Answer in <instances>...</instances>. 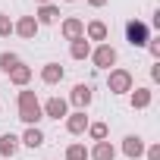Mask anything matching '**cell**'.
I'll use <instances>...</instances> for the list:
<instances>
[{"label":"cell","mask_w":160,"mask_h":160,"mask_svg":"<svg viewBox=\"0 0 160 160\" xmlns=\"http://www.w3.org/2000/svg\"><path fill=\"white\" fill-rule=\"evenodd\" d=\"M69 57H72V60H88V57H91V41H88V38L69 41Z\"/></svg>","instance_id":"ac0fdd59"},{"label":"cell","mask_w":160,"mask_h":160,"mask_svg":"<svg viewBox=\"0 0 160 160\" xmlns=\"http://www.w3.org/2000/svg\"><path fill=\"white\" fill-rule=\"evenodd\" d=\"M144 157L148 160H160V144H144Z\"/></svg>","instance_id":"cb8c5ba5"},{"label":"cell","mask_w":160,"mask_h":160,"mask_svg":"<svg viewBox=\"0 0 160 160\" xmlns=\"http://www.w3.org/2000/svg\"><path fill=\"white\" fill-rule=\"evenodd\" d=\"M88 116H85V110H75V113H69L66 116V132L69 135H85L88 132Z\"/></svg>","instance_id":"9c48e42d"},{"label":"cell","mask_w":160,"mask_h":160,"mask_svg":"<svg viewBox=\"0 0 160 160\" xmlns=\"http://www.w3.org/2000/svg\"><path fill=\"white\" fill-rule=\"evenodd\" d=\"M88 138L91 141H107V122H88Z\"/></svg>","instance_id":"7402d4cb"},{"label":"cell","mask_w":160,"mask_h":160,"mask_svg":"<svg viewBox=\"0 0 160 160\" xmlns=\"http://www.w3.org/2000/svg\"><path fill=\"white\" fill-rule=\"evenodd\" d=\"M66 160H88V148H85L82 141L69 144V148H66Z\"/></svg>","instance_id":"44dd1931"},{"label":"cell","mask_w":160,"mask_h":160,"mask_svg":"<svg viewBox=\"0 0 160 160\" xmlns=\"http://www.w3.org/2000/svg\"><path fill=\"white\" fill-rule=\"evenodd\" d=\"M63 75H66V69H63L60 63H44V66H41V82H44V85H60Z\"/></svg>","instance_id":"5bb4252c"},{"label":"cell","mask_w":160,"mask_h":160,"mask_svg":"<svg viewBox=\"0 0 160 160\" xmlns=\"http://www.w3.org/2000/svg\"><path fill=\"white\" fill-rule=\"evenodd\" d=\"M19 148H22L19 135H13V132H7V135H0V157H3V160H13V157L19 154Z\"/></svg>","instance_id":"7c38bea8"},{"label":"cell","mask_w":160,"mask_h":160,"mask_svg":"<svg viewBox=\"0 0 160 160\" xmlns=\"http://www.w3.org/2000/svg\"><path fill=\"white\" fill-rule=\"evenodd\" d=\"M60 32H63V38H66V41L85 38V22L78 19V16H66V19H63V25H60Z\"/></svg>","instance_id":"ba28073f"},{"label":"cell","mask_w":160,"mask_h":160,"mask_svg":"<svg viewBox=\"0 0 160 160\" xmlns=\"http://www.w3.org/2000/svg\"><path fill=\"white\" fill-rule=\"evenodd\" d=\"M41 110H44V116H47V119H57V122L69 116V104H66L63 98H47V101L41 104Z\"/></svg>","instance_id":"8992f818"},{"label":"cell","mask_w":160,"mask_h":160,"mask_svg":"<svg viewBox=\"0 0 160 160\" xmlns=\"http://www.w3.org/2000/svg\"><path fill=\"white\" fill-rule=\"evenodd\" d=\"M126 41H129L132 47H148V41H151V28H148V22H141V19H129V22H126Z\"/></svg>","instance_id":"277c9868"},{"label":"cell","mask_w":160,"mask_h":160,"mask_svg":"<svg viewBox=\"0 0 160 160\" xmlns=\"http://www.w3.org/2000/svg\"><path fill=\"white\" fill-rule=\"evenodd\" d=\"M122 154H126L129 160L144 157V138H141V135H126V138H122Z\"/></svg>","instance_id":"8fae6325"},{"label":"cell","mask_w":160,"mask_h":160,"mask_svg":"<svg viewBox=\"0 0 160 160\" xmlns=\"http://www.w3.org/2000/svg\"><path fill=\"white\" fill-rule=\"evenodd\" d=\"M98 69H113L116 66V60H119V53H116V47L110 44V41H104V44H98V47H91V57H88Z\"/></svg>","instance_id":"3957f363"},{"label":"cell","mask_w":160,"mask_h":160,"mask_svg":"<svg viewBox=\"0 0 160 160\" xmlns=\"http://www.w3.org/2000/svg\"><path fill=\"white\" fill-rule=\"evenodd\" d=\"M107 88H110V94H129L135 88V78H132L129 69H110L107 72Z\"/></svg>","instance_id":"7a4b0ae2"},{"label":"cell","mask_w":160,"mask_h":160,"mask_svg":"<svg viewBox=\"0 0 160 160\" xmlns=\"http://www.w3.org/2000/svg\"><path fill=\"white\" fill-rule=\"evenodd\" d=\"M35 3H38V7H44V3H53V0H35Z\"/></svg>","instance_id":"83f0119b"},{"label":"cell","mask_w":160,"mask_h":160,"mask_svg":"<svg viewBox=\"0 0 160 160\" xmlns=\"http://www.w3.org/2000/svg\"><path fill=\"white\" fill-rule=\"evenodd\" d=\"M38 22H35V16H19L16 22H13V35H19V38H25V41H32L35 35H38Z\"/></svg>","instance_id":"52a82bcc"},{"label":"cell","mask_w":160,"mask_h":160,"mask_svg":"<svg viewBox=\"0 0 160 160\" xmlns=\"http://www.w3.org/2000/svg\"><path fill=\"white\" fill-rule=\"evenodd\" d=\"M13 35V19L10 13H0V38H10Z\"/></svg>","instance_id":"603a6c76"},{"label":"cell","mask_w":160,"mask_h":160,"mask_svg":"<svg viewBox=\"0 0 160 160\" xmlns=\"http://www.w3.org/2000/svg\"><path fill=\"white\" fill-rule=\"evenodd\" d=\"M91 101H94L91 85H88V82H78V85L69 91V101H66V104H72L75 110H88V107H91Z\"/></svg>","instance_id":"5b68a950"},{"label":"cell","mask_w":160,"mask_h":160,"mask_svg":"<svg viewBox=\"0 0 160 160\" xmlns=\"http://www.w3.org/2000/svg\"><path fill=\"white\" fill-rule=\"evenodd\" d=\"M16 107H19V119H22L25 126H38V122L44 119L41 101H38V94H35V91H28V88H22V91H19Z\"/></svg>","instance_id":"6da1fadb"},{"label":"cell","mask_w":160,"mask_h":160,"mask_svg":"<svg viewBox=\"0 0 160 160\" xmlns=\"http://www.w3.org/2000/svg\"><path fill=\"white\" fill-rule=\"evenodd\" d=\"M88 160H116V148L110 141H94V148L88 151Z\"/></svg>","instance_id":"9a60e30c"},{"label":"cell","mask_w":160,"mask_h":160,"mask_svg":"<svg viewBox=\"0 0 160 160\" xmlns=\"http://www.w3.org/2000/svg\"><path fill=\"white\" fill-rule=\"evenodd\" d=\"M107 35H110V32H107V25H104L101 19H91V22L85 25V38H88V41L104 44V41H107Z\"/></svg>","instance_id":"e0dca14e"},{"label":"cell","mask_w":160,"mask_h":160,"mask_svg":"<svg viewBox=\"0 0 160 160\" xmlns=\"http://www.w3.org/2000/svg\"><path fill=\"white\" fill-rule=\"evenodd\" d=\"M148 50H151V57H154V60H160V41H154V38H151V41H148Z\"/></svg>","instance_id":"d4e9b609"},{"label":"cell","mask_w":160,"mask_h":160,"mask_svg":"<svg viewBox=\"0 0 160 160\" xmlns=\"http://www.w3.org/2000/svg\"><path fill=\"white\" fill-rule=\"evenodd\" d=\"M35 22H38V25H57V22H60V7H57V3H44V7H38Z\"/></svg>","instance_id":"4fadbf2b"},{"label":"cell","mask_w":160,"mask_h":160,"mask_svg":"<svg viewBox=\"0 0 160 160\" xmlns=\"http://www.w3.org/2000/svg\"><path fill=\"white\" fill-rule=\"evenodd\" d=\"M66 3H75V0H66Z\"/></svg>","instance_id":"f1b7e54d"},{"label":"cell","mask_w":160,"mask_h":160,"mask_svg":"<svg viewBox=\"0 0 160 160\" xmlns=\"http://www.w3.org/2000/svg\"><path fill=\"white\" fill-rule=\"evenodd\" d=\"M85 3H88V7H94V10H101V7H107V3H110V0H85Z\"/></svg>","instance_id":"4316f807"},{"label":"cell","mask_w":160,"mask_h":160,"mask_svg":"<svg viewBox=\"0 0 160 160\" xmlns=\"http://www.w3.org/2000/svg\"><path fill=\"white\" fill-rule=\"evenodd\" d=\"M19 63H22V57L13 53V50H3V53H0V72H3V75H7L13 66H19Z\"/></svg>","instance_id":"ffe728a7"},{"label":"cell","mask_w":160,"mask_h":160,"mask_svg":"<svg viewBox=\"0 0 160 160\" xmlns=\"http://www.w3.org/2000/svg\"><path fill=\"white\" fill-rule=\"evenodd\" d=\"M129 104H132V110H148L154 104V91L151 88H132L129 91Z\"/></svg>","instance_id":"30bf717a"},{"label":"cell","mask_w":160,"mask_h":160,"mask_svg":"<svg viewBox=\"0 0 160 160\" xmlns=\"http://www.w3.org/2000/svg\"><path fill=\"white\" fill-rule=\"evenodd\" d=\"M7 75H10V82H13L16 88H25V85L32 82V66H25V63H19V66H13V69H10Z\"/></svg>","instance_id":"2e32d148"},{"label":"cell","mask_w":160,"mask_h":160,"mask_svg":"<svg viewBox=\"0 0 160 160\" xmlns=\"http://www.w3.org/2000/svg\"><path fill=\"white\" fill-rule=\"evenodd\" d=\"M25 148H41L47 138H44V132L38 129V126H25V132H22V138H19Z\"/></svg>","instance_id":"d6986e66"},{"label":"cell","mask_w":160,"mask_h":160,"mask_svg":"<svg viewBox=\"0 0 160 160\" xmlns=\"http://www.w3.org/2000/svg\"><path fill=\"white\" fill-rule=\"evenodd\" d=\"M151 78H154V82H160V60H154V66H151Z\"/></svg>","instance_id":"484cf974"}]
</instances>
